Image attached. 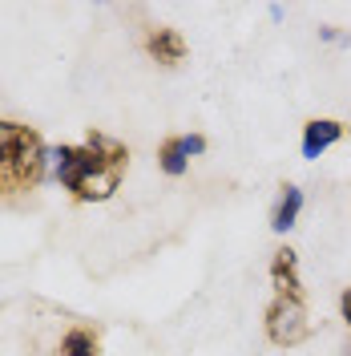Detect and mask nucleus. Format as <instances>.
<instances>
[{"label":"nucleus","instance_id":"nucleus-1","mask_svg":"<svg viewBox=\"0 0 351 356\" xmlns=\"http://www.w3.org/2000/svg\"><path fill=\"white\" fill-rule=\"evenodd\" d=\"M53 175L69 191L73 202H105L117 195L121 178L130 170V146L101 130H89L77 146L53 150Z\"/></svg>","mask_w":351,"mask_h":356},{"label":"nucleus","instance_id":"nucleus-2","mask_svg":"<svg viewBox=\"0 0 351 356\" xmlns=\"http://www.w3.org/2000/svg\"><path fill=\"white\" fill-rule=\"evenodd\" d=\"M49 146L37 126L0 118V202H24L49 175Z\"/></svg>","mask_w":351,"mask_h":356},{"label":"nucleus","instance_id":"nucleus-3","mask_svg":"<svg viewBox=\"0 0 351 356\" xmlns=\"http://www.w3.org/2000/svg\"><path fill=\"white\" fill-rule=\"evenodd\" d=\"M263 328H266V340L279 344V348H299L303 340H311L315 332V320L303 300H286V296H275L263 312Z\"/></svg>","mask_w":351,"mask_h":356},{"label":"nucleus","instance_id":"nucleus-4","mask_svg":"<svg viewBox=\"0 0 351 356\" xmlns=\"http://www.w3.org/2000/svg\"><path fill=\"white\" fill-rule=\"evenodd\" d=\"M142 44H146L150 61H157L162 69H178L182 61H186V53H190V44H186V37H182L178 29H170V24H157V29H146V37H142Z\"/></svg>","mask_w":351,"mask_h":356},{"label":"nucleus","instance_id":"nucleus-5","mask_svg":"<svg viewBox=\"0 0 351 356\" xmlns=\"http://www.w3.org/2000/svg\"><path fill=\"white\" fill-rule=\"evenodd\" d=\"M202 150H206V138H202V134L166 138V142L157 146V166H162L170 178H182V175H186V166H190V158L202 154Z\"/></svg>","mask_w":351,"mask_h":356},{"label":"nucleus","instance_id":"nucleus-6","mask_svg":"<svg viewBox=\"0 0 351 356\" xmlns=\"http://www.w3.org/2000/svg\"><path fill=\"white\" fill-rule=\"evenodd\" d=\"M271 288L275 296L286 300H303V280H299V255L291 247H279L275 259H271Z\"/></svg>","mask_w":351,"mask_h":356},{"label":"nucleus","instance_id":"nucleus-7","mask_svg":"<svg viewBox=\"0 0 351 356\" xmlns=\"http://www.w3.org/2000/svg\"><path fill=\"white\" fill-rule=\"evenodd\" d=\"M343 134H348V126L335 118H311L303 126V158H323Z\"/></svg>","mask_w":351,"mask_h":356},{"label":"nucleus","instance_id":"nucleus-8","mask_svg":"<svg viewBox=\"0 0 351 356\" xmlns=\"http://www.w3.org/2000/svg\"><path fill=\"white\" fill-rule=\"evenodd\" d=\"M299 211H303V191L286 182L283 195H279V202H275V211H271V231L286 235V231H291V227L299 222Z\"/></svg>","mask_w":351,"mask_h":356},{"label":"nucleus","instance_id":"nucleus-9","mask_svg":"<svg viewBox=\"0 0 351 356\" xmlns=\"http://www.w3.org/2000/svg\"><path fill=\"white\" fill-rule=\"evenodd\" d=\"M61 356H101V336L97 328H89V324H73L65 336H61Z\"/></svg>","mask_w":351,"mask_h":356},{"label":"nucleus","instance_id":"nucleus-10","mask_svg":"<svg viewBox=\"0 0 351 356\" xmlns=\"http://www.w3.org/2000/svg\"><path fill=\"white\" fill-rule=\"evenodd\" d=\"M339 316H343V324L351 328V288H343V296H339Z\"/></svg>","mask_w":351,"mask_h":356},{"label":"nucleus","instance_id":"nucleus-11","mask_svg":"<svg viewBox=\"0 0 351 356\" xmlns=\"http://www.w3.org/2000/svg\"><path fill=\"white\" fill-rule=\"evenodd\" d=\"M348 356H351V340H348Z\"/></svg>","mask_w":351,"mask_h":356}]
</instances>
